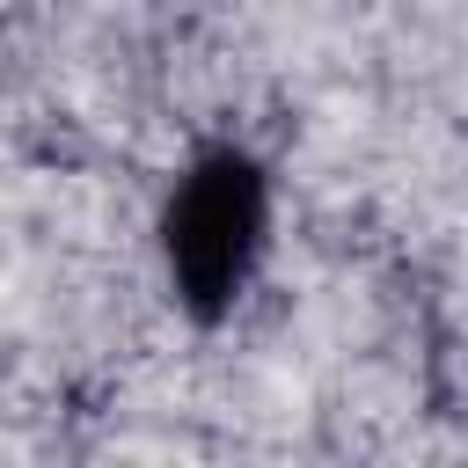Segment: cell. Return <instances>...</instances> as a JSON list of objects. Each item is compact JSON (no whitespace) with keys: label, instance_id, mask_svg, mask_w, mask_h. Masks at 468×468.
I'll return each mask as SVG.
<instances>
[{"label":"cell","instance_id":"1","mask_svg":"<svg viewBox=\"0 0 468 468\" xmlns=\"http://www.w3.org/2000/svg\"><path fill=\"white\" fill-rule=\"evenodd\" d=\"M161 256L197 314H219L263 256V176L241 154H205L161 219Z\"/></svg>","mask_w":468,"mask_h":468}]
</instances>
